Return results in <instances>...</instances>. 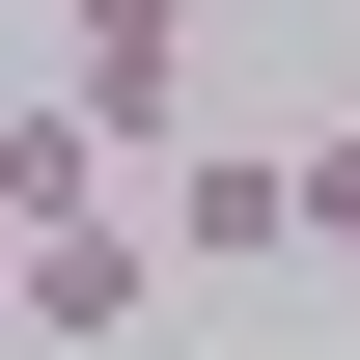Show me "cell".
Listing matches in <instances>:
<instances>
[{"instance_id":"6da1fadb","label":"cell","mask_w":360,"mask_h":360,"mask_svg":"<svg viewBox=\"0 0 360 360\" xmlns=\"http://www.w3.org/2000/svg\"><path fill=\"white\" fill-rule=\"evenodd\" d=\"M56 111H84V167L139 194V167L194 139V0H84V28H56Z\"/></svg>"},{"instance_id":"7a4b0ae2","label":"cell","mask_w":360,"mask_h":360,"mask_svg":"<svg viewBox=\"0 0 360 360\" xmlns=\"http://www.w3.org/2000/svg\"><path fill=\"white\" fill-rule=\"evenodd\" d=\"M139 250L167 277H277L305 250V167H277V139H167V167H139Z\"/></svg>"},{"instance_id":"3957f363","label":"cell","mask_w":360,"mask_h":360,"mask_svg":"<svg viewBox=\"0 0 360 360\" xmlns=\"http://www.w3.org/2000/svg\"><path fill=\"white\" fill-rule=\"evenodd\" d=\"M139 305H167V250H139V194H84V222H28V277H0V333H139Z\"/></svg>"},{"instance_id":"277c9868","label":"cell","mask_w":360,"mask_h":360,"mask_svg":"<svg viewBox=\"0 0 360 360\" xmlns=\"http://www.w3.org/2000/svg\"><path fill=\"white\" fill-rule=\"evenodd\" d=\"M84 194H111V167H84V111H0V277H28V222H84Z\"/></svg>"},{"instance_id":"5b68a950","label":"cell","mask_w":360,"mask_h":360,"mask_svg":"<svg viewBox=\"0 0 360 360\" xmlns=\"http://www.w3.org/2000/svg\"><path fill=\"white\" fill-rule=\"evenodd\" d=\"M277 167H305V250L360 277V111H333V139H277Z\"/></svg>"}]
</instances>
